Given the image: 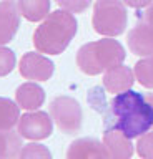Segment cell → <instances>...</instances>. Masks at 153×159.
<instances>
[{
  "label": "cell",
  "mask_w": 153,
  "mask_h": 159,
  "mask_svg": "<svg viewBox=\"0 0 153 159\" xmlns=\"http://www.w3.org/2000/svg\"><path fill=\"white\" fill-rule=\"evenodd\" d=\"M123 2L131 8H143V7H148L153 0H123Z\"/></svg>",
  "instance_id": "22"
},
{
  "label": "cell",
  "mask_w": 153,
  "mask_h": 159,
  "mask_svg": "<svg viewBox=\"0 0 153 159\" xmlns=\"http://www.w3.org/2000/svg\"><path fill=\"white\" fill-rule=\"evenodd\" d=\"M67 159H110L105 144L95 138L75 139L67 149Z\"/></svg>",
  "instance_id": "9"
},
{
  "label": "cell",
  "mask_w": 153,
  "mask_h": 159,
  "mask_svg": "<svg viewBox=\"0 0 153 159\" xmlns=\"http://www.w3.org/2000/svg\"><path fill=\"white\" fill-rule=\"evenodd\" d=\"M110 126L118 128L130 139L143 136L153 128L151 103L133 89L115 94L110 103V113L105 118V128Z\"/></svg>",
  "instance_id": "1"
},
{
  "label": "cell",
  "mask_w": 153,
  "mask_h": 159,
  "mask_svg": "<svg viewBox=\"0 0 153 159\" xmlns=\"http://www.w3.org/2000/svg\"><path fill=\"white\" fill-rule=\"evenodd\" d=\"M50 116L65 134H75L82 128V108L70 96H57L50 103Z\"/></svg>",
  "instance_id": "5"
},
{
  "label": "cell",
  "mask_w": 153,
  "mask_h": 159,
  "mask_svg": "<svg viewBox=\"0 0 153 159\" xmlns=\"http://www.w3.org/2000/svg\"><path fill=\"white\" fill-rule=\"evenodd\" d=\"M18 159H52V152L47 146L38 143H28L22 148Z\"/></svg>",
  "instance_id": "18"
},
{
  "label": "cell",
  "mask_w": 153,
  "mask_h": 159,
  "mask_svg": "<svg viewBox=\"0 0 153 159\" xmlns=\"http://www.w3.org/2000/svg\"><path fill=\"white\" fill-rule=\"evenodd\" d=\"M146 99L151 103V106H153V93H150V94H146Z\"/></svg>",
  "instance_id": "24"
},
{
  "label": "cell",
  "mask_w": 153,
  "mask_h": 159,
  "mask_svg": "<svg viewBox=\"0 0 153 159\" xmlns=\"http://www.w3.org/2000/svg\"><path fill=\"white\" fill-rule=\"evenodd\" d=\"M136 152L141 159H153V133H145L136 143Z\"/></svg>",
  "instance_id": "19"
},
{
  "label": "cell",
  "mask_w": 153,
  "mask_h": 159,
  "mask_svg": "<svg viewBox=\"0 0 153 159\" xmlns=\"http://www.w3.org/2000/svg\"><path fill=\"white\" fill-rule=\"evenodd\" d=\"M20 75L27 80H35V81H47L52 78L55 65L52 60L43 57L40 53H25L20 60Z\"/></svg>",
  "instance_id": "7"
},
{
  "label": "cell",
  "mask_w": 153,
  "mask_h": 159,
  "mask_svg": "<svg viewBox=\"0 0 153 159\" xmlns=\"http://www.w3.org/2000/svg\"><path fill=\"white\" fill-rule=\"evenodd\" d=\"M20 119V106L12 99L0 96V129H12Z\"/></svg>",
  "instance_id": "16"
},
{
  "label": "cell",
  "mask_w": 153,
  "mask_h": 159,
  "mask_svg": "<svg viewBox=\"0 0 153 159\" xmlns=\"http://www.w3.org/2000/svg\"><path fill=\"white\" fill-rule=\"evenodd\" d=\"M15 66V53L0 45V76H7Z\"/></svg>",
  "instance_id": "20"
},
{
  "label": "cell",
  "mask_w": 153,
  "mask_h": 159,
  "mask_svg": "<svg viewBox=\"0 0 153 159\" xmlns=\"http://www.w3.org/2000/svg\"><path fill=\"white\" fill-rule=\"evenodd\" d=\"M17 104L23 109H38L45 101V91L37 83H23L15 91Z\"/></svg>",
  "instance_id": "13"
},
{
  "label": "cell",
  "mask_w": 153,
  "mask_h": 159,
  "mask_svg": "<svg viewBox=\"0 0 153 159\" xmlns=\"http://www.w3.org/2000/svg\"><path fill=\"white\" fill-rule=\"evenodd\" d=\"M127 8L122 0H97L93 7V28L105 37H118L127 28Z\"/></svg>",
  "instance_id": "4"
},
{
  "label": "cell",
  "mask_w": 153,
  "mask_h": 159,
  "mask_svg": "<svg viewBox=\"0 0 153 159\" xmlns=\"http://www.w3.org/2000/svg\"><path fill=\"white\" fill-rule=\"evenodd\" d=\"M53 131V119L48 113L33 111L18 119V134L27 139H45Z\"/></svg>",
  "instance_id": "6"
},
{
  "label": "cell",
  "mask_w": 153,
  "mask_h": 159,
  "mask_svg": "<svg viewBox=\"0 0 153 159\" xmlns=\"http://www.w3.org/2000/svg\"><path fill=\"white\" fill-rule=\"evenodd\" d=\"M135 83V71L125 65H118L110 70H107L103 75V86L110 93H123L130 89Z\"/></svg>",
  "instance_id": "12"
},
{
  "label": "cell",
  "mask_w": 153,
  "mask_h": 159,
  "mask_svg": "<svg viewBox=\"0 0 153 159\" xmlns=\"http://www.w3.org/2000/svg\"><path fill=\"white\" fill-rule=\"evenodd\" d=\"M135 78L145 88H153V55L140 60L135 65Z\"/></svg>",
  "instance_id": "17"
},
{
  "label": "cell",
  "mask_w": 153,
  "mask_h": 159,
  "mask_svg": "<svg viewBox=\"0 0 153 159\" xmlns=\"http://www.w3.org/2000/svg\"><path fill=\"white\" fill-rule=\"evenodd\" d=\"M17 5L28 22H38L50 12V0H17Z\"/></svg>",
  "instance_id": "14"
},
{
  "label": "cell",
  "mask_w": 153,
  "mask_h": 159,
  "mask_svg": "<svg viewBox=\"0 0 153 159\" xmlns=\"http://www.w3.org/2000/svg\"><path fill=\"white\" fill-rule=\"evenodd\" d=\"M22 151L20 134L12 129H0V159H15Z\"/></svg>",
  "instance_id": "15"
},
{
  "label": "cell",
  "mask_w": 153,
  "mask_h": 159,
  "mask_svg": "<svg viewBox=\"0 0 153 159\" xmlns=\"http://www.w3.org/2000/svg\"><path fill=\"white\" fill-rule=\"evenodd\" d=\"M57 3L70 13H82L90 7L92 0H57Z\"/></svg>",
  "instance_id": "21"
},
{
  "label": "cell",
  "mask_w": 153,
  "mask_h": 159,
  "mask_svg": "<svg viewBox=\"0 0 153 159\" xmlns=\"http://www.w3.org/2000/svg\"><path fill=\"white\" fill-rule=\"evenodd\" d=\"M103 144L110 159H130L133 156V144L130 143V138H127L123 131L115 126L105 128Z\"/></svg>",
  "instance_id": "10"
},
{
  "label": "cell",
  "mask_w": 153,
  "mask_h": 159,
  "mask_svg": "<svg viewBox=\"0 0 153 159\" xmlns=\"http://www.w3.org/2000/svg\"><path fill=\"white\" fill-rule=\"evenodd\" d=\"M77 33V20L67 10H55L37 27L33 45L40 53L60 55Z\"/></svg>",
  "instance_id": "2"
},
{
  "label": "cell",
  "mask_w": 153,
  "mask_h": 159,
  "mask_svg": "<svg viewBox=\"0 0 153 159\" xmlns=\"http://www.w3.org/2000/svg\"><path fill=\"white\" fill-rule=\"evenodd\" d=\"M20 10L15 0H0V45L15 37L20 25Z\"/></svg>",
  "instance_id": "8"
},
{
  "label": "cell",
  "mask_w": 153,
  "mask_h": 159,
  "mask_svg": "<svg viewBox=\"0 0 153 159\" xmlns=\"http://www.w3.org/2000/svg\"><path fill=\"white\" fill-rule=\"evenodd\" d=\"M128 47L138 57L153 55V27L140 20L128 33Z\"/></svg>",
  "instance_id": "11"
},
{
  "label": "cell",
  "mask_w": 153,
  "mask_h": 159,
  "mask_svg": "<svg viewBox=\"0 0 153 159\" xmlns=\"http://www.w3.org/2000/svg\"><path fill=\"white\" fill-rule=\"evenodd\" d=\"M127 53L120 42L103 38L80 47L77 53V65L85 75H98L123 63Z\"/></svg>",
  "instance_id": "3"
},
{
  "label": "cell",
  "mask_w": 153,
  "mask_h": 159,
  "mask_svg": "<svg viewBox=\"0 0 153 159\" xmlns=\"http://www.w3.org/2000/svg\"><path fill=\"white\" fill-rule=\"evenodd\" d=\"M141 20L143 22H146L148 25H151L153 27V2L148 5V8L143 12V15H141Z\"/></svg>",
  "instance_id": "23"
}]
</instances>
